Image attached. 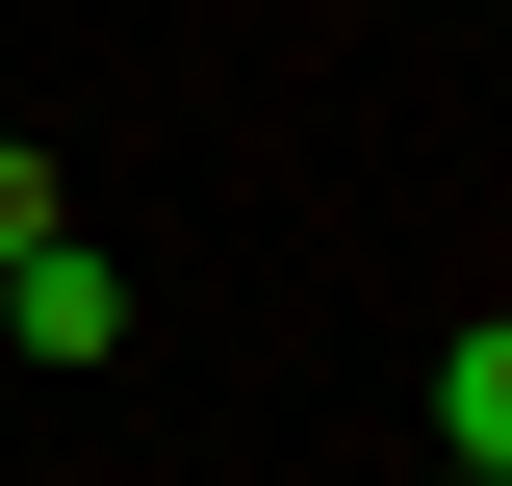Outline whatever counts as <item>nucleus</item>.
<instances>
[{
  "mask_svg": "<svg viewBox=\"0 0 512 486\" xmlns=\"http://www.w3.org/2000/svg\"><path fill=\"white\" fill-rule=\"evenodd\" d=\"M0 333H26V359H128V282L77 231H26V256H0Z\"/></svg>",
  "mask_w": 512,
  "mask_h": 486,
  "instance_id": "1",
  "label": "nucleus"
},
{
  "mask_svg": "<svg viewBox=\"0 0 512 486\" xmlns=\"http://www.w3.org/2000/svg\"><path fill=\"white\" fill-rule=\"evenodd\" d=\"M26 231H52V154H26V128H0V256H26Z\"/></svg>",
  "mask_w": 512,
  "mask_h": 486,
  "instance_id": "2",
  "label": "nucleus"
}]
</instances>
